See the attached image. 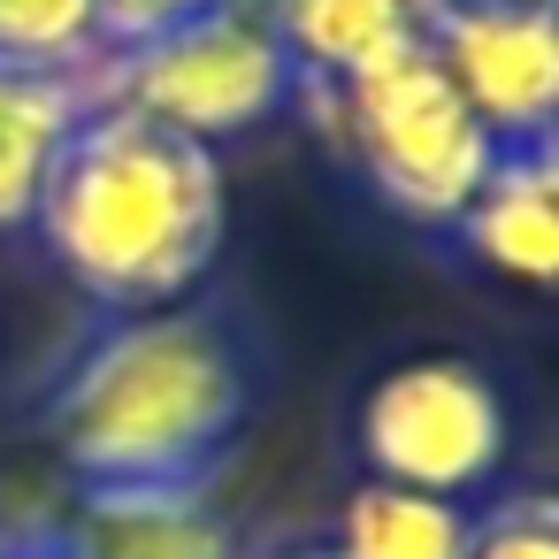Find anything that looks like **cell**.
Here are the masks:
<instances>
[{"instance_id": "6da1fadb", "label": "cell", "mask_w": 559, "mask_h": 559, "mask_svg": "<svg viewBox=\"0 0 559 559\" xmlns=\"http://www.w3.org/2000/svg\"><path fill=\"white\" fill-rule=\"evenodd\" d=\"M32 230L47 261L108 314L185 307L230 238L223 154L93 100L39 192Z\"/></svg>"}, {"instance_id": "7a4b0ae2", "label": "cell", "mask_w": 559, "mask_h": 559, "mask_svg": "<svg viewBox=\"0 0 559 559\" xmlns=\"http://www.w3.org/2000/svg\"><path fill=\"white\" fill-rule=\"evenodd\" d=\"M253 376L230 330L200 307L116 314L70 353L39 421L78 490L207 483L246 437Z\"/></svg>"}, {"instance_id": "3957f363", "label": "cell", "mask_w": 559, "mask_h": 559, "mask_svg": "<svg viewBox=\"0 0 559 559\" xmlns=\"http://www.w3.org/2000/svg\"><path fill=\"white\" fill-rule=\"evenodd\" d=\"M292 100L314 108V123L337 139V154L360 169V185L414 230H452L498 162V139L452 93V78L429 62V47H406L353 85L292 93Z\"/></svg>"}, {"instance_id": "277c9868", "label": "cell", "mask_w": 559, "mask_h": 559, "mask_svg": "<svg viewBox=\"0 0 559 559\" xmlns=\"http://www.w3.org/2000/svg\"><path fill=\"white\" fill-rule=\"evenodd\" d=\"M85 85L100 108H131V116H146L177 139H200L215 154H223V139L269 123L299 93L292 62L253 0H215L207 16H192L131 55H108Z\"/></svg>"}, {"instance_id": "5b68a950", "label": "cell", "mask_w": 559, "mask_h": 559, "mask_svg": "<svg viewBox=\"0 0 559 559\" xmlns=\"http://www.w3.org/2000/svg\"><path fill=\"white\" fill-rule=\"evenodd\" d=\"M353 452H360L368 483H399V490L467 506L483 483H498V467L513 452V414H506V391L475 360L414 353L360 391Z\"/></svg>"}, {"instance_id": "8992f818", "label": "cell", "mask_w": 559, "mask_h": 559, "mask_svg": "<svg viewBox=\"0 0 559 559\" xmlns=\"http://www.w3.org/2000/svg\"><path fill=\"white\" fill-rule=\"evenodd\" d=\"M421 47L498 146L551 139V116H559V16L551 9H521V0H437Z\"/></svg>"}, {"instance_id": "52a82bcc", "label": "cell", "mask_w": 559, "mask_h": 559, "mask_svg": "<svg viewBox=\"0 0 559 559\" xmlns=\"http://www.w3.org/2000/svg\"><path fill=\"white\" fill-rule=\"evenodd\" d=\"M452 230L490 276L551 292V276H559V154H551V139L498 146L490 177L475 185V200L460 207Z\"/></svg>"}, {"instance_id": "ba28073f", "label": "cell", "mask_w": 559, "mask_h": 559, "mask_svg": "<svg viewBox=\"0 0 559 559\" xmlns=\"http://www.w3.org/2000/svg\"><path fill=\"white\" fill-rule=\"evenodd\" d=\"M62 544L70 559H238V528L223 521L207 483L78 490Z\"/></svg>"}, {"instance_id": "9c48e42d", "label": "cell", "mask_w": 559, "mask_h": 559, "mask_svg": "<svg viewBox=\"0 0 559 559\" xmlns=\"http://www.w3.org/2000/svg\"><path fill=\"white\" fill-rule=\"evenodd\" d=\"M253 9L269 16L276 47L292 62V85L330 93V85L368 78L376 62L421 47L437 0H253Z\"/></svg>"}, {"instance_id": "30bf717a", "label": "cell", "mask_w": 559, "mask_h": 559, "mask_svg": "<svg viewBox=\"0 0 559 559\" xmlns=\"http://www.w3.org/2000/svg\"><path fill=\"white\" fill-rule=\"evenodd\" d=\"M93 85L85 78H32V70H0V238L32 230L39 192L85 123Z\"/></svg>"}, {"instance_id": "8fae6325", "label": "cell", "mask_w": 559, "mask_h": 559, "mask_svg": "<svg viewBox=\"0 0 559 559\" xmlns=\"http://www.w3.org/2000/svg\"><path fill=\"white\" fill-rule=\"evenodd\" d=\"M475 513L460 498L399 490V483H360L337 513L330 551L337 559H467Z\"/></svg>"}, {"instance_id": "7c38bea8", "label": "cell", "mask_w": 559, "mask_h": 559, "mask_svg": "<svg viewBox=\"0 0 559 559\" xmlns=\"http://www.w3.org/2000/svg\"><path fill=\"white\" fill-rule=\"evenodd\" d=\"M0 70L93 78L100 70V0H0Z\"/></svg>"}, {"instance_id": "4fadbf2b", "label": "cell", "mask_w": 559, "mask_h": 559, "mask_svg": "<svg viewBox=\"0 0 559 559\" xmlns=\"http://www.w3.org/2000/svg\"><path fill=\"white\" fill-rule=\"evenodd\" d=\"M467 559H559V498L551 490H506L475 513Z\"/></svg>"}, {"instance_id": "5bb4252c", "label": "cell", "mask_w": 559, "mask_h": 559, "mask_svg": "<svg viewBox=\"0 0 559 559\" xmlns=\"http://www.w3.org/2000/svg\"><path fill=\"white\" fill-rule=\"evenodd\" d=\"M207 9L215 0H100V62L146 47V39H162V32H177V24H192Z\"/></svg>"}, {"instance_id": "9a60e30c", "label": "cell", "mask_w": 559, "mask_h": 559, "mask_svg": "<svg viewBox=\"0 0 559 559\" xmlns=\"http://www.w3.org/2000/svg\"><path fill=\"white\" fill-rule=\"evenodd\" d=\"M0 559H70L62 536H32V544H0Z\"/></svg>"}, {"instance_id": "2e32d148", "label": "cell", "mask_w": 559, "mask_h": 559, "mask_svg": "<svg viewBox=\"0 0 559 559\" xmlns=\"http://www.w3.org/2000/svg\"><path fill=\"white\" fill-rule=\"evenodd\" d=\"M276 559H337L330 544H299V551H276Z\"/></svg>"}, {"instance_id": "e0dca14e", "label": "cell", "mask_w": 559, "mask_h": 559, "mask_svg": "<svg viewBox=\"0 0 559 559\" xmlns=\"http://www.w3.org/2000/svg\"><path fill=\"white\" fill-rule=\"evenodd\" d=\"M521 9H551V0H521Z\"/></svg>"}]
</instances>
